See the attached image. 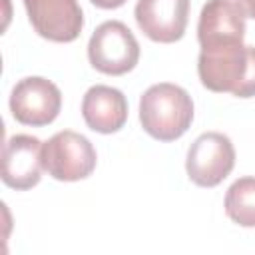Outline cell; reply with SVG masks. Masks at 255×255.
<instances>
[{
	"label": "cell",
	"instance_id": "1",
	"mask_svg": "<svg viewBox=\"0 0 255 255\" xmlns=\"http://www.w3.org/2000/svg\"><path fill=\"white\" fill-rule=\"evenodd\" d=\"M197 76L203 88L237 98L255 96V46L243 42L201 48L197 58Z\"/></svg>",
	"mask_w": 255,
	"mask_h": 255
},
{
	"label": "cell",
	"instance_id": "2",
	"mask_svg": "<svg viewBox=\"0 0 255 255\" xmlns=\"http://www.w3.org/2000/svg\"><path fill=\"white\" fill-rule=\"evenodd\" d=\"M139 122L153 139L173 141L181 137L193 122L191 96L171 82L153 84L139 98Z\"/></svg>",
	"mask_w": 255,
	"mask_h": 255
},
{
	"label": "cell",
	"instance_id": "3",
	"mask_svg": "<svg viewBox=\"0 0 255 255\" xmlns=\"http://www.w3.org/2000/svg\"><path fill=\"white\" fill-rule=\"evenodd\" d=\"M90 64L108 76H122L139 62V44L133 32L120 20L100 24L88 42Z\"/></svg>",
	"mask_w": 255,
	"mask_h": 255
},
{
	"label": "cell",
	"instance_id": "4",
	"mask_svg": "<svg viewBox=\"0 0 255 255\" xmlns=\"http://www.w3.org/2000/svg\"><path fill=\"white\" fill-rule=\"evenodd\" d=\"M96 149L92 141L72 129L54 133L42 143V165L58 181H80L96 169Z\"/></svg>",
	"mask_w": 255,
	"mask_h": 255
},
{
	"label": "cell",
	"instance_id": "5",
	"mask_svg": "<svg viewBox=\"0 0 255 255\" xmlns=\"http://www.w3.org/2000/svg\"><path fill=\"white\" fill-rule=\"evenodd\" d=\"M235 165V147L221 131H205L187 149L185 171L199 187L219 185Z\"/></svg>",
	"mask_w": 255,
	"mask_h": 255
},
{
	"label": "cell",
	"instance_id": "6",
	"mask_svg": "<svg viewBox=\"0 0 255 255\" xmlns=\"http://www.w3.org/2000/svg\"><path fill=\"white\" fill-rule=\"evenodd\" d=\"M60 110V88L42 76L22 78L10 92V112L14 120L24 126H48L58 118Z\"/></svg>",
	"mask_w": 255,
	"mask_h": 255
},
{
	"label": "cell",
	"instance_id": "7",
	"mask_svg": "<svg viewBox=\"0 0 255 255\" xmlns=\"http://www.w3.org/2000/svg\"><path fill=\"white\" fill-rule=\"evenodd\" d=\"M24 8L36 34L50 42H74L84 28L78 0H24Z\"/></svg>",
	"mask_w": 255,
	"mask_h": 255
},
{
	"label": "cell",
	"instance_id": "8",
	"mask_svg": "<svg viewBox=\"0 0 255 255\" xmlns=\"http://www.w3.org/2000/svg\"><path fill=\"white\" fill-rule=\"evenodd\" d=\"M133 16L139 30L149 40L171 44L185 34L189 0H137Z\"/></svg>",
	"mask_w": 255,
	"mask_h": 255
},
{
	"label": "cell",
	"instance_id": "9",
	"mask_svg": "<svg viewBox=\"0 0 255 255\" xmlns=\"http://www.w3.org/2000/svg\"><path fill=\"white\" fill-rule=\"evenodd\" d=\"M42 141L28 133H16L6 139L2 149V181L26 191L40 183L42 177Z\"/></svg>",
	"mask_w": 255,
	"mask_h": 255
},
{
	"label": "cell",
	"instance_id": "10",
	"mask_svg": "<svg viewBox=\"0 0 255 255\" xmlns=\"http://www.w3.org/2000/svg\"><path fill=\"white\" fill-rule=\"evenodd\" d=\"M245 12L237 0H207L197 22V40L201 48L243 42Z\"/></svg>",
	"mask_w": 255,
	"mask_h": 255
},
{
	"label": "cell",
	"instance_id": "11",
	"mask_svg": "<svg viewBox=\"0 0 255 255\" xmlns=\"http://www.w3.org/2000/svg\"><path fill=\"white\" fill-rule=\"evenodd\" d=\"M82 116L90 129L114 133L122 129L128 120V100L118 88L96 84L84 94Z\"/></svg>",
	"mask_w": 255,
	"mask_h": 255
},
{
	"label": "cell",
	"instance_id": "12",
	"mask_svg": "<svg viewBox=\"0 0 255 255\" xmlns=\"http://www.w3.org/2000/svg\"><path fill=\"white\" fill-rule=\"evenodd\" d=\"M225 213L241 227H255V177L235 179L225 193Z\"/></svg>",
	"mask_w": 255,
	"mask_h": 255
},
{
	"label": "cell",
	"instance_id": "13",
	"mask_svg": "<svg viewBox=\"0 0 255 255\" xmlns=\"http://www.w3.org/2000/svg\"><path fill=\"white\" fill-rule=\"evenodd\" d=\"M94 6H98V8H104V10H114V8H120V6H124L128 0H90Z\"/></svg>",
	"mask_w": 255,
	"mask_h": 255
},
{
	"label": "cell",
	"instance_id": "14",
	"mask_svg": "<svg viewBox=\"0 0 255 255\" xmlns=\"http://www.w3.org/2000/svg\"><path fill=\"white\" fill-rule=\"evenodd\" d=\"M237 4L243 8V12H245L247 18H253L255 20V0H237Z\"/></svg>",
	"mask_w": 255,
	"mask_h": 255
}]
</instances>
